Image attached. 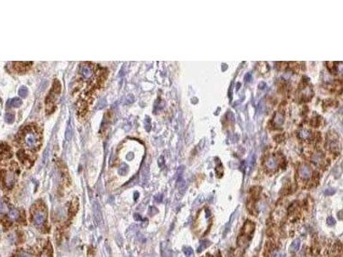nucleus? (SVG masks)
Returning <instances> with one entry per match:
<instances>
[{
	"mask_svg": "<svg viewBox=\"0 0 343 257\" xmlns=\"http://www.w3.org/2000/svg\"><path fill=\"white\" fill-rule=\"evenodd\" d=\"M3 177H4L5 186L8 189H11L15 184V175L13 172H5V175H3Z\"/></svg>",
	"mask_w": 343,
	"mask_h": 257,
	"instance_id": "nucleus-7",
	"label": "nucleus"
},
{
	"mask_svg": "<svg viewBox=\"0 0 343 257\" xmlns=\"http://www.w3.org/2000/svg\"><path fill=\"white\" fill-rule=\"evenodd\" d=\"M60 90H61L60 82L58 80H55L54 83H53V92L55 94H59Z\"/></svg>",
	"mask_w": 343,
	"mask_h": 257,
	"instance_id": "nucleus-23",
	"label": "nucleus"
},
{
	"mask_svg": "<svg viewBox=\"0 0 343 257\" xmlns=\"http://www.w3.org/2000/svg\"><path fill=\"white\" fill-rule=\"evenodd\" d=\"M150 127H151L150 119H149V117H147L146 120H145V128H146V130L147 131L150 130Z\"/></svg>",
	"mask_w": 343,
	"mask_h": 257,
	"instance_id": "nucleus-31",
	"label": "nucleus"
},
{
	"mask_svg": "<svg viewBox=\"0 0 343 257\" xmlns=\"http://www.w3.org/2000/svg\"><path fill=\"white\" fill-rule=\"evenodd\" d=\"M237 211H238V210H235V212L233 213V215H232V217H231L230 220H229L228 223L227 224V226H226V227H225L224 232H223V236H226V234H227V232H228L229 230H230V228H231V226H232V221H233V219L235 218V214L237 213Z\"/></svg>",
	"mask_w": 343,
	"mask_h": 257,
	"instance_id": "nucleus-16",
	"label": "nucleus"
},
{
	"mask_svg": "<svg viewBox=\"0 0 343 257\" xmlns=\"http://www.w3.org/2000/svg\"><path fill=\"white\" fill-rule=\"evenodd\" d=\"M172 249L170 248L169 244L166 242H163L161 244V256L162 257H171L172 256Z\"/></svg>",
	"mask_w": 343,
	"mask_h": 257,
	"instance_id": "nucleus-8",
	"label": "nucleus"
},
{
	"mask_svg": "<svg viewBox=\"0 0 343 257\" xmlns=\"http://www.w3.org/2000/svg\"><path fill=\"white\" fill-rule=\"evenodd\" d=\"M266 167L269 169V170H275L277 167L279 166L280 165V160L279 159L277 158L276 156H270L268 158V159L266 160Z\"/></svg>",
	"mask_w": 343,
	"mask_h": 257,
	"instance_id": "nucleus-5",
	"label": "nucleus"
},
{
	"mask_svg": "<svg viewBox=\"0 0 343 257\" xmlns=\"http://www.w3.org/2000/svg\"><path fill=\"white\" fill-rule=\"evenodd\" d=\"M270 257H281V252L279 251V250H277V249H274L271 252Z\"/></svg>",
	"mask_w": 343,
	"mask_h": 257,
	"instance_id": "nucleus-30",
	"label": "nucleus"
},
{
	"mask_svg": "<svg viewBox=\"0 0 343 257\" xmlns=\"http://www.w3.org/2000/svg\"><path fill=\"white\" fill-rule=\"evenodd\" d=\"M22 104H23V101L19 98H14V99H11L8 101V105L10 107H15V108H17L19 106H21Z\"/></svg>",
	"mask_w": 343,
	"mask_h": 257,
	"instance_id": "nucleus-14",
	"label": "nucleus"
},
{
	"mask_svg": "<svg viewBox=\"0 0 343 257\" xmlns=\"http://www.w3.org/2000/svg\"><path fill=\"white\" fill-rule=\"evenodd\" d=\"M46 219V214L43 210H37L36 212L34 213V216H33V221H34V225H36V226H41L45 222Z\"/></svg>",
	"mask_w": 343,
	"mask_h": 257,
	"instance_id": "nucleus-3",
	"label": "nucleus"
},
{
	"mask_svg": "<svg viewBox=\"0 0 343 257\" xmlns=\"http://www.w3.org/2000/svg\"><path fill=\"white\" fill-rule=\"evenodd\" d=\"M210 244H211L210 242H209V240H207V239L201 240L200 243H199V246H198V248H197V252L198 253L202 252V251L208 248Z\"/></svg>",
	"mask_w": 343,
	"mask_h": 257,
	"instance_id": "nucleus-13",
	"label": "nucleus"
},
{
	"mask_svg": "<svg viewBox=\"0 0 343 257\" xmlns=\"http://www.w3.org/2000/svg\"><path fill=\"white\" fill-rule=\"evenodd\" d=\"M80 73L82 76L83 78H85L86 80L90 79L94 75V69L93 66H91L90 64L88 63H83L82 66H81V70H80Z\"/></svg>",
	"mask_w": 343,
	"mask_h": 257,
	"instance_id": "nucleus-2",
	"label": "nucleus"
},
{
	"mask_svg": "<svg viewBox=\"0 0 343 257\" xmlns=\"http://www.w3.org/2000/svg\"><path fill=\"white\" fill-rule=\"evenodd\" d=\"M204 212H205V218L207 220H209L211 216V212L209 211V208H205V209H204Z\"/></svg>",
	"mask_w": 343,
	"mask_h": 257,
	"instance_id": "nucleus-33",
	"label": "nucleus"
},
{
	"mask_svg": "<svg viewBox=\"0 0 343 257\" xmlns=\"http://www.w3.org/2000/svg\"><path fill=\"white\" fill-rule=\"evenodd\" d=\"M183 252L186 257H192L194 255V251L191 247H184L183 248Z\"/></svg>",
	"mask_w": 343,
	"mask_h": 257,
	"instance_id": "nucleus-22",
	"label": "nucleus"
},
{
	"mask_svg": "<svg viewBox=\"0 0 343 257\" xmlns=\"http://www.w3.org/2000/svg\"><path fill=\"white\" fill-rule=\"evenodd\" d=\"M157 212H158V209H157L155 207H150L149 209H148V214H149L150 216L155 215Z\"/></svg>",
	"mask_w": 343,
	"mask_h": 257,
	"instance_id": "nucleus-28",
	"label": "nucleus"
},
{
	"mask_svg": "<svg viewBox=\"0 0 343 257\" xmlns=\"http://www.w3.org/2000/svg\"><path fill=\"white\" fill-rule=\"evenodd\" d=\"M327 223H328V225L330 226H334V224L336 223V221H335V220H334V218L332 216H329L327 218Z\"/></svg>",
	"mask_w": 343,
	"mask_h": 257,
	"instance_id": "nucleus-29",
	"label": "nucleus"
},
{
	"mask_svg": "<svg viewBox=\"0 0 343 257\" xmlns=\"http://www.w3.org/2000/svg\"><path fill=\"white\" fill-rule=\"evenodd\" d=\"M138 195H139V194H138V192H136V197H134V198H135V200H137V199L138 198Z\"/></svg>",
	"mask_w": 343,
	"mask_h": 257,
	"instance_id": "nucleus-38",
	"label": "nucleus"
},
{
	"mask_svg": "<svg viewBox=\"0 0 343 257\" xmlns=\"http://www.w3.org/2000/svg\"><path fill=\"white\" fill-rule=\"evenodd\" d=\"M9 217L11 220H17L19 217H20V213H19L18 210H16V209H11L9 212Z\"/></svg>",
	"mask_w": 343,
	"mask_h": 257,
	"instance_id": "nucleus-19",
	"label": "nucleus"
},
{
	"mask_svg": "<svg viewBox=\"0 0 343 257\" xmlns=\"http://www.w3.org/2000/svg\"><path fill=\"white\" fill-rule=\"evenodd\" d=\"M23 145L30 150H37L41 145V135L35 127H26L20 135Z\"/></svg>",
	"mask_w": 343,
	"mask_h": 257,
	"instance_id": "nucleus-1",
	"label": "nucleus"
},
{
	"mask_svg": "<svg viewBox=\"0 0 343 257\" xmlns=\"http://www.w3.org/2000/svg\"><path fill=\"white\" fill-rule=\"evenodd\" d=\"M5 121L9 124L13 123L14 121H15V114L12 112L6 113L5 116Z\"/></svg>",
	"mask_w": 343,
	"mask_h": 257,
	"instance_id": "nucleus-17",
	"label": "nucleus"
},
{
	"mask_svg": "<svg viewBox=\"0 0 343 257\" xmlns=\"http://www.w3.org/2000/svg\"><path fill=\"white\" fill-rule=\"evenodd\" d=\"M311 161L315 164L316 166H321L323 163V155L321 153H314L311 157Z\"/></svg>",
	"mask_w": 343,
	"mask_h": 257,
	"instance_id": "nucleus-12",
	"label": "nucleus"
},
{
	"mask_svg": "<svg viewBox=\"0 0 343 257\" xmlns=\"http://www.w3.org/2000/svg\"><path fill=\"white\" fill-rule=\"evenodd\" d=\"M255 230V224L250 220H246L242 228V234L245 237L252 236Z\"/></svg>",
	"mask_w": 343,
	"mask_h": 257,
	"instance_id": "nucleus-4",
	"label": "nucleus"
},
{
	"mask_svg": "<svg viewBox=\"0 0 343 257\" xmlns=\"http://www.w3.org/2000/svg\"><path fill=\"white\" fill-rule=\"evenodd\" d=\"M77 209H78V202H77V200H76V201H74V202H72V203H71V208L70 209V212H71L72 214H75V213L77 212Z\"/></svg>",
	"mask_w": 343,
	"mask_h": 257,
	"instance_id": "nucleus-24",
	"label": "nucleus"
},
{
	"mask_svg": "<svg viewBox=\"0 0 343 257\" xmlns=\"http://www.w3.org/2000/svg\"><path fill=\"white\" fill-rule=\"evenodd\" d=\"M300 244H301L300 240L298 238L295 239L293 243H292L291 246H290V250H291V252H297L298 250V248H299V247H300Z\"/></svg>",
	"mask_w": 343,
	"mask_h": 257,
	"instance_id": "nucleus-15",
	"label": "nucleus"
},
{
	"mask_svg": "<svg viewBox=\"0 0 343 257\" xmlns=\"http://www.w3.org/2000/svg\"><path fill=\"white\" fill-rule=\"evenodd\" d=\"M284 114L281 112H277L274 117V125L277 128L280 127L284 123Z\"/></svg>",
	"mask_w": 343,
	"mask_h": 257,
	"instance_id": "nucleus-11",
	"label": "nucleus"
},
{
	"mask_svg": "<svg viewBox=\"0 0 343 257\" xmlns=\"http://www.w3.org/2000/svg\"><path fill=\"white\" fill-rule=\"evenodd\" d=\"M127 171H128V166L124 163H122L119 170V173L122 176H124V175H126Z\"/></svg>",
	"mask_w": 343,
	"mask_h": 257,
	"instance_id": "nucleus-21",
	"label": "nucleus"
},
{
	"mask_svg": "<svg viewBox=\"0 0 343 257\" xmlns=\"http://www.w3.org/2000/svg\"><path fill=\"white\" fill-rule=\"evenodd\" d=\"M18 95L20 97H22V98H25V97H27V95H28V89L27 88V87H25V86H23V87H21L20 88H19L18 90Z\"/></svg>",
	"mask_w": 343,
	"mask_h": 257,
	"instance_id": "nucleus-18",
	"label": "nucleus"
},
{
	"mask_svg": "<svg viewBox=\"0 0 343 257\" xmlns=\"http://www.w3.org/2000/svg\"><path fill=\"white\" fill-rule=\"evenodd\" d=\"M72 130H71V126L70 125H69L68 128H67V130H66V138H67V140L70 141V138H71V135H72Z\"/></svg>",
	"mask_w": 343,
	"mask_h": 257,
	"instance_id": "nucleus-27",
	"label": "nucleus"
},
{
	"mask_svg": "<svg viewBox=\"0 0 343 257\" xmlns=\"http://www.w3.org/2000/svg\"><path fill=\"white\" fill-rule=\"evenodd\" d=\"M161 200H162V195H156L155 197V201L156 202L160 203L161 202Z\"/></svg>",
	"mask_w": 343,
	"mask_h": 257,
	"instance_id": "nucleus-34",
	"label": "nucleus"
},
{
	"mask_svg": "<svg viewBox=\"0 0 343 257\" xmlns=\"http://www.w3.org/2000/svg\"><path fill=\"white\" fill-rule=\"evenodd\" d=\"M335 193V190L334 189H328V190L325 191V194L327 195H332Z\"/></svg>",
	"mask_w": 343,
	"mask_h": 257,
	"instance_id": "nucleus-32",
	"label": "nucleus"
},
{
	"mask_svg": "<svg viewBox=\"0 0 343 257\" xmlns=\"http://www.w3.org/2000/svg\"><path fill=\"white\" fill-rule=\"evenodd\" d=\"M93 211H94V216L95 219V221L97 222V224H100L101 222V210L100 205L97 202H95L94 204V207H93Z\"/></svg>",
	"mask_w": 343,
	"mask_h": 257,
	"instance_id": "nucleus-10",
	"label": "nucleus"
},
{
	"mask_svg": "<svg viewBox=\"0 0 343 257\" xmlns=\"http://www.w3.org/2000/svg\"><path fill=\"white\" fill-rule=\"evenodd\" d=\"M132 158H133V153H129V155H127V159H128L129 160H130Z\"/></svg>",
	"mask_w": 343,
	"mask_h": 257,
	"instance_id": "nucleus-37",
	"label": "nucleus"
},
{
	"mask_svg": "<svg viewBox=\"0 0 343 257\" xmlns=\"http://www.w3.org/2000/svg\"><path fill=\"white\" fill-rule=\"evenodd\" d=\"M301 137L303 139H306V140H310L311 138V131L307 130H304L301 132Z\"/></svg>",
	"mask_w": 343,
	"mask_h": 257,
	"instance_id": "nucleus-25",
	"label": "nucleus"
},
{
	"mask_svg": "<svg viewBox=\"0 0 343 257\" xmlns=\"http://www.w3.org/2000/svg\"><path fill=\"white\" fill-rule=\"evenodd\" d=\"M299 175L301 177L302 179L308 180V179L311 178V175H312V171H311L310 166H308L307 165H303L299 168Z\"/></svg>",
	"mask_w": 343,
	"mask_h": 257,
	"instance_id": "nucleus-6",
	"label": "nucleus"
},
{
	"mask_svg": "<svg viewBox=\"0 0 343 257\" xmlns=\"http://www.w3.org/2000/svg\"><path fill=\"white\" fill-rule=\"evenodd\" d=\"M202 202H203V197H202V196H198V197L195 200V202H193L192 208H193L194 210L197 209V208H199V206H200Z\"/></svg>",
	"mask_w": 343,
	"mask_h": 257,
	"instance_id": "nucleus-20",
	"label": "nucleus"
},
{
	"mask_svg": "<svg viewBox=\"0 0 343 257\" xmlns=\"http://www.w3.org/2000/svg\"><path fill=\"white\" fill-rule=\"evenodd\" d=\"M52 248H46V249L41 253V257H52Z\"/></svg>",
	"mask_w": 343,
	"mask_h": 257,
	"instance_id": "nucleus-26",
	"label": "nucleus"
},
{
	"mask_svg": "<svg viewBox=\"0 0 343 257\" xmlns=\"http://www.w3.org/2000/svg\"><path fill=\"white\" fill-rule=\"evenodd\" d=\"M19 257H32V255H31L30 254H28V253L23 252L20 255H19Z\"/></svg>",
	"mask_w": 343,
	"mask_h": 257,
	"instance_id": "nucleus-35",
	"label": "nucleus"
},
{
	"mask_svg": "<svg viewBox=\"0 0 343 257\" xmlns=\"http://www.w3.org/2000/svg\"><path fill=\"white\" fill-rule=\"evenodd\" d=\"M341 212H339V219H340V220H341Z\"/></svg>",
	"mask_w": 343,
	"mask_h": 257,
	"instance_id": "nucleus-39",
	"label": "nucleus"
},
{
	"mask_svg": "<svg viewBox=\"0 0 343 257\" xmlns=\"http://www.w3.org/2000/svg\"><path fill=\"white\" fill-rule=\"evenodd\" d=\"M14 68L17 71H25L32 64L31 62H15Z\"/></svg>",
	"mask_w": 343,
	"mask_h": 257,
	"instance_id": "nucleus-9",
	"label": "nucleus"
},
{
	"mask_svg": "<svg viewBox=\"0 0 343 257\" xmlns=\"http://www.w3.org/2000/svg\"><path fill=\"white\" fill-rule=\"evenodd\" d=\"M134 219H135L136 220H142V217L140 216L139 214H137V213H136V214H134Z\"/></svg>",
	"mask_w": 343,
	"mask_h": 257,
	"instance_id": "nucleus-36",
	"label": "nucleus"
}]
</instances>
